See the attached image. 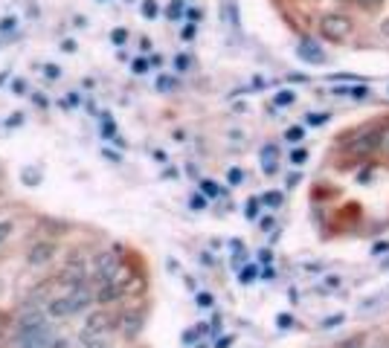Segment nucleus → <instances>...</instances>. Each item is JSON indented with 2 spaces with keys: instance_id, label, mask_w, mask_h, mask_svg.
I'll use <instances>...</instances> for the list:
<instances>
[{
  "instance_id": "15",
  "label": "nucleus",
  "mask_w": 389,
  "mask_h": 348,
  "mask_svg": "<svg viewBox=\"0 0 389 348\" xmlns=\"http://www.w3.org/2000/svg\"><path fill=\"white\" fill-rule=\"evenodd\" d=\"M82 348H111L105 334H82Z\"/></svg>"
},
{
  "instance_id": "44",
  "label": "nucleus",
  "mask_w": 389,
  "mask_h": 348,
  "mask_svg": "<svg viewBox=\"0 0 389 348\" xmlns=\"http://www.w3.org/2000/svg\"><path fill=\"white\" fill-rule=\"evenodd\" d=\"M276 322H279V328H290V325H294V317H290V314H282Z\"/></svg>"
},
{
  "instance_id": "34",
  "label": "nucleus",
  "mask_w": 389,
  "mask_h": 348,
  "mask_svg": "<svg viewBox=\"0 0 389 348\" xmlns=\"http://www.w3.org/2000/svg\"><path fill=\"white\" fill-rule=\"evenodd\" d=\"M111 41H113L116 47H122V44L128 41V32H125V29H113V35H111Z\"/></svg>"
},
{
  "instance_id": "6",
  "label": "nucleus",
  "mask_w": 389,
  "mask_h": 348,
  "mask_svg": "<svg viewBox=\"0 0 389 348\" xmlns=\"http://www.w3.org/2000/svg\"><path fill=\"white\" fill-rule=\"evenodd\" d=\"M67 299H70V311H73V314H85L87 307L93 305V299H96V296H93L90 290L82 284V287H73L70 293H67Z\"/></svg>"
},
{
  "instance_id": "53",
  "label": "nucleus",
  "mask_w": 389,
  "mask_h": 348,
  "mask_svg": "<svg viewBox=\"0 0 389 348\" xmlns=\"http://www.w3.org/2000/svg\"><path fill=\"white\" fill-rule=\"evenodd\" d=\"M163 177H166V180H174V177H178V168H166Z\"/></svg>"
},
{
  "instance_id": "1",
  "label": "nucleus",
  "mask_w": 389,
  "mask_h": 348,
  "mask_svg": "<svg viewBox=\"0 0 389 348\" xmlns=\"http://www.w3.org/2000/svg\"><path fill=\"white\" fill-rule=\"evenodd\" d=\"M352 32H355V24H352V17H348L346 12H325L320 17V35L325 38V41L340 44Z\"/></svg>"
},
{
  "instance_id": "30",
  "label": "nucleus",
  "mask_w": 389,
  "mask_h": 348,
  "mask_svg": "<svg viewBox=\"0 0 389 348\" xmlns=\"http://www.w3.org/2000/svg\"><path fill=\"white\" fill-rule=\"evenodd\" d=\"M206 195H204V191H201V195H192V201H189V206L194 209V212H201V209H206Z\"/></svg>"
},
{
  "instance_id": "31",
  "label": "nucleus",
  "mask_w": 389,
  "mask_h": 348,
  "mask_svg": "<svg viewBox=\"0 0 389 348\" xmlns=\"http://www.w3.org/2000/svg\"><path fill=\"white\" fill-rule=\"evenodd\" d=\"M198 340H201L198 328H186V331H183V345H192V342H198Z\"/></svg>"
},
{
  "instance_id": "57",
  "label": "nucleus",
  "mask_w": 389,
  "mask_h": 348,
  "mask_svg": "<svg viewBox=\"0 0 389 348\" xmlns=\"http://www.w3.org/2000/svg\"><path fill=\"white\" fill-rule=\"evenodd\" d=\"M381 35H386V38H389V15H386V21L381 24Z\"/></svg>"
},
{
  "instance_id": "13",
  "label": "nucleus",
  "mask_w": 389,
  "mask_h": 348,
  "mask_svg": "<svg viewBox=\"0 0 389 348\" xmlns=\"http://www.w3.org/2000/svg\"><path fill=\"white\" fill-rule=\"evenodd\" d=\"M140 328H143V314L140 311H131V314L122 317V331H125V337H137Z\"/></svg>"
},
{
  "instance_id": "22",
  "label": "nucleus",
  "mask_w": 389,
  "mask_h": 348,
  "mask_svg": "<svg viewBox=\"0 0 389 348\" xmlns=\"http://www.w3.org/2000/svg\"><path fill=\"white\" fill-rule=\"evenodd\" d=\"M99 125H102V128H99L102 137H108V140H111V137H116V122L111 119L108 113H102V122H99Z\"/></svg>"
},
{
  "instance_id": "4",
  "label": "nucleus",
  "mask_w": 389,
  "mask_h": 348,
  "mask_svg": "<svg viewBox=\"0 0 389 348\" xmlns=\"http://www.w3.org/2000/svg\"><path fill=\"white\" fill-rule=\"evenodd\" d=\"M17 345H21V348H52V331H50V325L35 328V331L17 337Z\"/></svg>"
},
{
  "instance_id": "43",
  "label": "nucleus",
  "mask_w": 389,
  "mask_h": 348,
  "mask_svg": "<svg viewBox=\"0 0 389 348\" xmlns=\"http://www.w3.org/2000/svg\"><path fill=\"white\" fill-rule=\"evenodd\" d=\"M24 183H27V186H29V183L35 186V183H38V171H29V168H27V171H24Z\"/></svg>"
},
{
  "instance_id": "47",
  "label": "nucleus",
  "mask_w": 389,
  "mask_h": 348,
  "mask_svg": "<svg viewBox=\"0 0 389 348\" xmlns=\"http://www.w3.org/2000/svg\"><path fill=\"white\" fill-rule=\"evenodd\" d=\"M21 122H24V116H21V113H12L9 119H6V125H21Z\"/></svg>"
},
{
  "instance_id": "3",
  "label": "nucleus",
  "mask_w": 389,
  "mask_h": 348,
  "mask_svg": "<svg viewBox=\"0 0 389 348\" xmlns=\"http://www.w3.org/2000/svg\"><path fill=\"white\" fill-rule=\"evenodd\" d=\"M122 293H125V270H120V273H116L113 279L102 282V290L96 293V299H99V302L105 305V302H116Z\"/></svg>"
},
{
  "instance_id": "14",
  "label": "nucleus",
  "mask_w": 389,
  "mask_h": 348,
  "mask_svg": "<svg viewBox=\"0 0 389 348\" xmlns=\"http://www.w3.org/2000/svg\"><path fill=\"white\" fill-rule=\"evenodd\" d=\"M108 317L105 314H93L90 319H87V325H85V334H105L108 331Z\"/></svg>"
},
{
  "instance_id": "36",
  "label": "nucleus",
  "mask_w": 389,
  "mask_h": 348,
  "mask_svg": "<svg viewBox=\"0 0 389 348\" xmlns=\"http://www.w3.org/2000/svg\"><path fill=\"white\" fill-rule=\"evenodd\" d=\"M328 82H363L360 75H348V73H343V75H328Z\"/></svg>"
},
{
  "instance_id": "5",
  "label": "nucleus",
  "mask_w": 389,
  "mask_h": 348,
  "mask_svg": "<svg viewBox=\"0 0 389 348\" xmlns=\"http://www.w3.org/2000/svg\"><path fill=\"white\" fill-rule=\"evenodd\" d=\"M297 55L302 58V61H308V64H323L325 61L323 47L317 41H311V38H302V41L297 44Z\"/></svg>"
},
{
  "instance_id": "12",
  "label": "nucleus",
  "mask_w": 389,
  "mask_h": 348,
  "mask_svg": "<svg viewBox=\"0 0 389 348\" xmlns=\"http://www.w3.org/2000/svg\"><path fill=\"white\" fill-rule=\"evenodd\" d=\"M47 317H52V319H67V317H73V311H70V299H67V296L52 299V302L47 305Z\"/></svg>"
},
{
  "instance_id": "45",
  "label": "nucleus",
  "mask_w": 389,
  "mask_h": 348,
  "mask_svg": "<svg viewBox=\"0 0 389 348\" xmlns=\"http://www.w3.org/2000/svg\"><path fill=\"white\" fill-rule=\"evenodd\" d=\"M12 90H15V93H27L29 87H27V82H24V79H15V85H12Z\"/></svg>"
},
{
  "instance_id": "18",
  "label": "nucleus",
  "mask_w": 389,
  "mask_h": 348,
  "mask_svg": "<svg viewBox=\"0 0 389 348\" xmlns=\"http://www.w3.org/2000/svg\"><path fill=\"white\" fill-rule=\"evenodd\" d=\"M259 201L264 203V206H270V209H279L282 206V191H264V195H259Z\"/></svg>"
},
{
  "instance_id": "35",
  "label": "nucleus",
  "mask_w": 389,
  "mask_h": 348,
  "mask_svg": "<svg viewBox=\"0 0 389 348\" xmlns=\"http://www.w3.org/2000/svg\"><path fill=\"white\" fill-rule=\"evenodd\" d=\"M12 229H15L12 221H0V244H3V241L12 235Z\"/></svg>"
},
{
  "instance_id": "11",
  "label": "nucleus",
  "mask_w": 389,
  "mask_h": 348,
  "mask_svg": "<svg viewBox=\"0 0 389 348\" xmlns=\"http://www.w3.org/2000/svg\"><path fill=\"white\" fill-rule=\"evenodd\" d=\"M375 148H381V133H378V131H369L366 137H360V140L352 145L355 154H372Z\"/></svg>"
},
{
  "instance_id": "28",
  "label": "nucleus",
  "mask_w": 389,
  "mask_h": 348,
  "mask_svg": "<svg viewBox=\"0 0 389 348\" xmlns=\"http://www.w3.org/2000/svg\"><path fill=\"white\" fill-rule=\"evenodd\" d=\"M227 183H229V186L244 183V168H229V171H227Z\"/></svg>"
},
{
  "instance_id": "24",
  "label": "nucleus",
  "mask_w": 389,
  "mask_h": 348,
  "mask_svg": "<svg viewBox=\"0 0 389 348\" xmlns=\"http://www.w3.org/2000/svg\"><path fill=\"white\" fill-rule=\"evenodd\" d=\"M302 137H305V128L302 125H294V128L285 131V140L288 143H302Z\"/></svg>"
},
{
  "instance_id": "58",
  "label": "nucleus",
  "mask_w": 389,
  "mask_h": 348,
  "mask_svg": "<svg viewBox=\"0 0 389 348\" xmlns=\"http://www.w3.org/2000/svg\"><path fill=\"white\" fill-rule=\"evenodd\" d=\"M375 348H389V345H386V342H378V345H375Z\"/></svg>"
},
{
  "instance_id": "46",
  "label": "nucleus",
  "mask_w": 389,
  "mask_h": 348,
  "mask_svg": "<svg viewBox=\"0 0 389 348\" xmlns=\"http://www.w3.org/2000/svg\"><path fill=\"white\" fill-rule=\"evenodd\" d=\"M259 261H262V264H270V261H274V253H270V249H262V253H259Z\"/></svg>"
},
{
  "instance_id": "37",
  "label": "nucleus",
  "mask_w": 389,
  "mask_h": 348,
  "mask_svg": "<svg viewBox=\"0 0 389 348\" xmlns=\"http://www.w3.org/2000/svg\"><path fill=\"white\" fill-rule=\"evenodd\" d=\"M186 17H189V21L194 24V21H201V17H204V12H201L198 6H189V9H186Z\"/></svg>"
},
{
  "instance_id": "2",
  "label": "nucleus",
  "mask_w": 389,
  "mask_h": 348,
  "mask_svg": "<svg viewBox=\"0 0 389 348\" xmlns=\"http://www.w3.org/2000/svg\"><path fill=\"white\" fill-rule=\"evenodd\" d=\"M120 270H122V264H120V256H116L113 249H108V253H99V256L93 259V276L99 279V282L113 279Z\"/></svg>"
},
{
  "instance_id": "26",
  "label": "nucleus",
  "mask_w": 389,
  "mask_h": 348,
  "mask_svg": "<svg viewBox=\"0 0 389 348\" xmlns=\"http://www.w3.org/2000/svg\"><path fill=\"white\" fill-rule=\"evenodd\" d=\"M308 160V148H302V145H297L294 151H290V163H294V166H302Z\"/></svg>"
},
{
  "instance_id": "19",
  "label": "nucleus",
  "mask_w": 389,
  "mask_h": 348,
  "mask_svg": "<svg viewBox=\"0 0 389 348\" xmlns=\"http://www.w3.org/2000/svg\"><path fill=\"white\" fill-rule=\"evenodd\" d=\"M154 87H157L160 93H169V90H178V79H174V75H157V85H154Z\"/></svg>"
},
{
  "instance_id": "27",
  "label": "nucleus",
  "mask_w": 389,
  "mask_h": 348,
  "mask_svg": "<svg viewBox=\"0 0 389 348\" xmlns=\"http://www.w3.org/2000/svg\"><path fill=\"white\" fill-rule=\"evenodd\" d=\"M259 203H262L259 198H253V201H247V206H244V215H247L250 221H256V218H259Z\"/></svg>"
},
{
  "instance_id": "29",
  "label": "nucleus",
  "mask_w": 389,
  "mask_h": 348,
  "mask_svg": "<svg viewBox=\"0 0 389 348\" xmlns=\"http://www.w3.org/2000/svg\"><path fill=\"white\" fill-rule=\"evenodd\" d=\"M189 64H192V55L189 52H181V55H174V70H189Z\"/></svg>"
},
{
  "instance_id": "10",
  "label": "nucleus",
  "mask_w": 389,
  "mask_h": 348,
  "mask_svg": "<svg viewBox=\"0 0 389 348\" xmlns=\"http://www.w3.org/2000/svg\"><path fill=\"white\" fill-rule=\"evenodd\" d=\"M62 282L70 284V290H73V287H82V284H85V264H82V261H79V264L73 261V264L64 270V273H62Z\"/></svg>"
},
{
  "instance_id": "20",
  "label": "nucleus",
  "mask_w": 389,
  "mask_h": 348,
  "mask_svg": "<svg viewBox=\"0 0 389 348\" xmlns=\"http://www.w3.org/2000/svg\"><path fill=\"white\" fill-rule=\"evenodd\" d=\"M166 17L169 21H181L183 17V0H171V3L166 6Z\"/></svg>"
},
{
  "instance_id": "38",
  "label": "nucleus",
  "mask_w": 389,
  "mask_h": 348,
  "mask_svg": "<svg viewBox=\"0 0 389 348\" xmlns=\"http://www.w3.org/2000/svg\"><path fill=\"white\" fill-rule=\"evenodd\" d=\"M299 180H302V174L299 171H290L285 183H288V189H294V186H299Z\"/></svg>"
},
{
  "instance_id": "23",
  "label": "nucleus",
  "mask_w": 389,
  "mask_h": 348,
  "mask_svg": "<svg viewBox=\"0 0 389 348\" xmlns=\"http://www.w3.org/2000/svg\"><path fill=\"white\" fill-rule=\"evenodd\" d=\"M131 70L137 73V75L148 73V70H151V58H146V55H137V58H134V61H131Z\"/></svg>"
},
{
  "instance_id": "17",
  "label": "nucleus",
  "mask_w": 389,
  "mask_h": 348,
  "mask_svg": "<svg viewBox=\"0 0 389 348\" xmlns=\"http://www.w3.org/2000/svg\"><path fill=\"white\" fill-rule=\"evenodd\" d=\"M256 276H259V264H244V267L239 270V282H241V284L256 282Z\"/></svg>"
},
{
  "instance_id": "42",
  "label": "nucleus",
  "mask_w": 389,
  "mask_h": 348,
  "mask_svg": "<svg viewBox=\"0 0 389 348\" xmlns=\"http://www.w3.org/2000/svg\"><path fill=\"white\" fill-rule=\"evenodd\" d=\"M44 75H47V79H58V75H62V70H58L55 64H47L44 67Z\"/></svg>"
},
{
  "instance_id": "49",
  "label": "nucleus",
  "mask_w": 389,
  "mask_h": 348,
  "mask_svg": "<svg viewBox=\"0 0 389 348\" xmlns=\"http://www.w3.org/2000/svg\"><path fill=\"white\" fill-rule=\"evenodd\" d=\"M212 334H218V328H221V314H215V317H212Z\"/></svg>"
},
{
  "instance_id": "59",
  "label": "nucleus",
  "mask_w": 389,
  "mask_h": 348,
  "mask_svg": "<svg viewBox=\"0 0 389 348\" xmlns=\"http://www.w3.org/2000/svg\"><path fill=\"white\" fill-rule=\"evenodd\" d=\"M383 267H389V259H386V261H383Z\"/></svg>"
},
{
  "instance_id": "39",
  "label": "nucleus",
  "mask_w": 389,
  "mask_h": 348,
  "mask_svg": "<svg viewBox=\"0 0 389 348\" xmlns=\"http://www.w3.org/2000/svg\"><path fill=\"white\" fill-rule=\"evenodd\" d=\"M372 253H375V256L389 253V241H375V244H372Z\"/></svg>"
},
{
  "instance_id": "25",
  "label": "nucleus",
  "mask_w": 389,
  "mask_h": 348,
  "mask_svg": "<svg viewBox=\"0 0 389 348\" xmlns=\"http://www.w3.org/2000/svg\"><path fill=\"white\" fill-rule=\"evenodd\" d=\"M143 15L148 17V21H151V17H157V15H160L157 0H143Z\"/></svg>"
},
{
  "instance_id": "9",
  "label": "nucleus",
  "mask_w": 389,
  "mask_h": 348,
  "mask_svg": "<svg viewBox=\"0 0 389 348\" xmlns=\"http://www.w3.org/2000/svg\"><path fill=\"white\" fill-rule=\"evenodd\" d=\"M44 325H47V319H44L41 311H29V314L21 317V325H17V337H24V334L35 331V328H44Z\"/></svg>"
},
{
  "instance_id": "40",
  "label": "nucleus",
  "mask_w": 389,
  "mask_h": 348,
  "mask_svg": "<svg viewBox=\"0 0 389 348\" xmlns=\"http://www.w3.org/2000/svg\"><path fill=\"white\" fill-rule=\"evenodd\" d=\"M29 96H32V102H35L38 108H47V96H44V93H35V90H32Z\"/></svg>"
},
{
  "instance_id": "54",
  "label": "nucleus",
  "mask_w": 389,
  "mask_h": 348,
  "mask_svg": "<svg viewBox=\"0 0 389 348\" xmlns=\"http://www.w3.org/2000/svg\"><path fill=\"white\" fill-rule=\"evenodd\" d=\"M229 345H232V337H224V340L215 342V348H229Z\"/></svg>"
},
{
  "instance_id": "41",
  "label": "nucleus",
  "mask_w": 389,
  "mask_h": 348,
  "mask_svg": "<svg viewBox=\"0 0 389 348\" xmlns=\"http://www.w3.org/2000/svg\"><path fill=\"white\" fill-rule=\"evenodd\" d=\"M198 35V27L194 24H189V27H183V41H192V38Z\"/></svg>"
},
{
  "instance_id": "8",
  "label": "nucleus",
  "mask_w": 389,
  "mask_h": 348,
  "mask_svg": "<svg viewBox=\"0 0 389 348\" xmlns=\"http://www.w3.org/2000/svg\"><path fill=\"white\" fill-rule=\"evenodd\" d=\"M259 163H262V171L264 174H276L279 171V148L274 143H267L262 151H259Z\"/></svg>"
},
{
  "instance_id": "21",
  "label": "nucleus",
  "mask_w": 389,
  "mask_h": 348,
  "mask_svg": "<svg viewBox=\"0 0 389 348\" xmlns=\"http://www.w3.org/2000/svg\"><path fill=\"white\" fill-rule=\"evenodd\" d=\"M201 191H204L206 198H221L224 195V189L218 183H212V180H201Z\"/></svg>"
},
{
  "instance_id": "60",
  "label": "nucleus",
  "mask_w": 389,
  "mask_h": 348,
  "mask_svg": "<svg viewBox=\"0 0 389 348\" xmlns=\"http://www.w3.org/2000/svg\"><path fill=\"white\" fill-rule=\"evenodd\" d=\"M99 3H105V0H99Z\"/></svg>"
},
{
  "instance_id": "7",
  "label": "nucleus",
  "mask_w": 389,
  "mask_h": 348,
  "mask_svg": "<svg viewBox=\"0 0 389 348\" xmlns=\"http://www.w3.org/2000/svg\"><path fill=\"white\" fill-rule=\"evenodd\" d=\"M52 256H55V244H52V241H38V244H32L27 261H29V267H41V264H47Z\"/></svg>"
},
{
  "instance_id": "32",
  "label": "nucleus",
  "mask_w": 389,
  "mask_h": 348,
  "mask_svg": "<svg viewBox=\"0 0 389 348\" xmlns=\"http://www.w3.org/2000/svg\"><path fill=\"white\" fill-rule=\"evenodd\" d=\"M305 122H308V125H314V128H317V125H325V122H328V113H308V119H305Z\"/></svg>"
},
{
  "instance_id": "56",
  "label": "nucleus",
  "mask_w": 389,
  "mask_h": 348,
  "mask_svg": "<svg viewBox=\"0 0 389 348\" xmlns=\"http://www.w3.org/2000/svg\"><path fill=\"white\" fill-rule=\"evenodd\" d=\"M102 154H105V157H108V160H113V163H116V160H120V157H116V154H113V148H102Z\"/></svg>"
},
{
  "instance_id": "48",
  "label": "nucleus",
  "mask_w": 389,
  "mask_h": 348,
  "mask_svg": "<svg viewBox=\"0 0 389 348\" xmlns=\"http://www.w3.org/2000/svg\"><path fill=\"white\" fill-rule=\"evenodd\" d=\"M259 226H262L264 232H267V229H274V215H267V218H262V224H259Z\"/></svg>"
},
{
  "instance_id": "50",
  "label": "nucleus",
  "mask_w": 389,
  "mask_h": 348,
  "mask_svg": "<svg viewBox=\"0 0 389 348\" xmlns=\"http://www.w3.org/2000/svg\"><path fill=\"white\" fill-rule=\"evenodd\" d=\"M352 96H355V99H366L369 90H366V87H355V90H352Z\"/></svg>"
},
{
  "instance_id": "52",
  "label": "nucleus",
  "mask_w": 389,
  "mask_h": 348,
  "mask_svg": "<svg viewBox=\"0 0 389 348\" xmlns=\"http://www.w3.org/2000/svg\"><path fill=\"white\" fill-rule=\"evenodd\" d=\"M381 151H383V154H389V131L381 137Z\"/></svg>"
},
{
  "instance_id": "33",
  "label": "nucleus",
  "mask_w": 389,
  "mask_h": 348,
  "mask_svg": "<svg viewBox=\"0 0 389 348\" xmlns=\"http://www.w3.org/2000/svg\"><path fill=\"white\" fill-rule=\"evenodd\" d=\"M352 3L360 9H378V6H383V0H352Z\"/></svg>"
},
{
  "instance_id": "16",
  "label": "nucleus",
  "mask_w": 389,
  "mask_h": 348,
  "mask_svg": "<svg viewBox=\"0 0 389 348\" xmlns=\"http://www.w3.org/2000/svg\"><path fill=\"white\" fill-rule=\"evenodd\" d=\"M294 102H297V93H294V90H279V93L274 96V105H276V108H290Z\"/></svg>"
},
{
  "instance_id": "55",
  "label": "nucleus",
  "mask_w": 389,
  "mask_h": 348,
  "mask_svg": "<svg viewBox=\"0 0 389 348\" xmlns=\"http://www.w3.org/2000/svg\"><path fill=\"white\" fill-rule=\"evenodd\" d=\"M337 322H343V314H340V317H332V319H325L323 325H325V328H332V325H337Z\"/></svg>"
},
{
  "instance_id": "51",
  "label": "nucleus",
  "mask_w": 389,
  "mask_h": 348,
  "mask_svg": "<svg viewBox=\"0 0 389 348\" xmlns=\"http://www.w3.org/2000/svg\"><path fill=\"white\" fill-rule=\"evenodd\" d=\"M198 305H201V307H209V305H212V296H209V293H201V296H198Z\"/></svg>"
}]
</instances>
